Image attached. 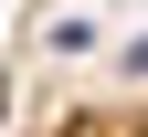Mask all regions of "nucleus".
<instances>
[{
	"mask_svg": "<svg viewBox=\"0 0 148 137\" xmlns=\"http://www.w3.org/2000/svg\"><path fill=\"white\" fill-rule=\"evenodd\" d=\"M127 74H148V42H127Z\"/></svg>",
	"mask_w": 148,
	"mask_h": 137,
	"instance_id": "nucleus-1",
	"label": "nucleus"
}]
</instances>
